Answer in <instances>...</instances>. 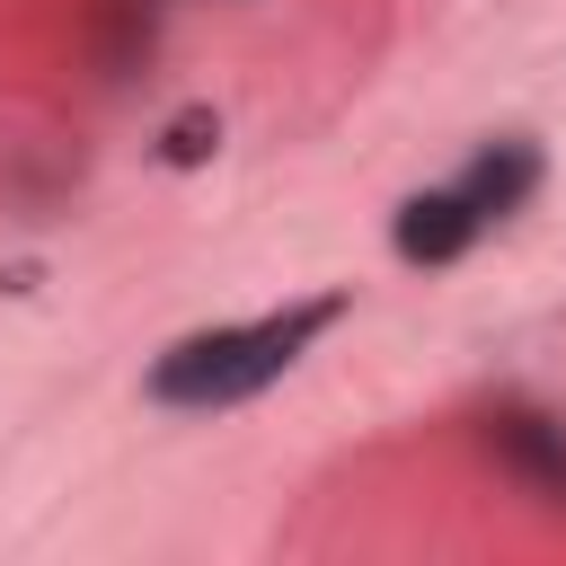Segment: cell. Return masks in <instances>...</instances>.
Masks as SVG:
<instances>
[{
	"label": "cell",
	"mask_w": 566,
	"mask_h": 566,
	"mask_svg": "<svg viewBox=\"0 0 566 566\" xmlns=\"http://www.w3.org/2000/svg\"><path fill=\"white\" fill-rule=\"evenodd\" d=\"M451 186L469 195V212H478V221H504V212H522V203H531V186H539V150L504 133V142H486Z\"/></svg>",
	"instance_id": "obj_3"
},
{
	"label": "cell",
	"mask_w": 566,
	"mask_h": 566,
	"mask_svg": "<svg viewBox=\"0 0 566 566\" xmlns=\"http://www.w3.org/2000/svg\"><path fill=\"white\" fill-rule=\"evenodd\" d=\"M212 142H221V124H212V106H186L177 124H168V168H195V159H212Z\"/></svg>",
	"instance_id": "obj_5"
},
{
	"label": "cell",
	"mask_w": 566,
	"mask_h": 566,
	"mask_svg": "<svg viewBox=\"0 0 566 566\" xmlns=\"http://www.w3.org/2000/svg\"><path fill=\"white\" fill-rule=\"evenodd\" d=\"M336 318H345V292H310V301H292V310L177 336V345L150 363V398H159V407H230V398H256V389L283 380Z\"/></svg>",
	"instance_id": "obj_1"
},
{
	"label": "cell",
	"mask_w": 566,
	"mask_h": 566,
	"mask_svg": "<svg viewBox=\"0 0 566 566\" xmlns=\"http://www.w3.org/2000/svg\"><path fill=\"white\" fill-rule=\"evenodd\" d=\"M504 460H513L548 504H566V442H557L548 416H513V424H504Z\"/></svg>",
	"instance_id": "obj_4"
},
{
	"label": "cell",
	"mask_w": 566,
	"mask_h": 566,
	"mask_svg": "<svg viewBox=\"0 0 566 566\" xmlns=\"http://www.w3.org/2000/svg\"><path fill=\"white\" fill-rule=\"evenodd\" d=\"M478 230H486V221L469 212V195H460V186H424V195H407V203H398V221H389V239H398V256H407V265H451Z\"/></svg>",
	"instance_id": "obj_2"
}]
</instances>
